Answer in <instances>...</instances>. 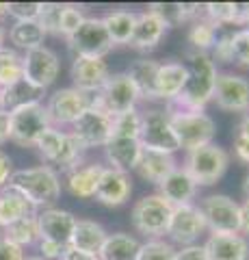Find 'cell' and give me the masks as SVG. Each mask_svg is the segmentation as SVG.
Masks as SVG:
<instances>
[{"label":"cell","mask_w":249,"mask_h":260,"mask_svg":"<svg viewBox=\"0 0 249 260\" xmlns=\"http://www.w3.org/2000/svg\"><path fill=\"white\" fill-rule=\"evenodd\" d=\"M173 260H208V256H206L204 245H199V243H193V245L175 249Z\"/></svg>","instance_id":"cell-46"},{"label":"cell","mask_w":249,"mask_h":260,"mask_svg":"<svg viewBox=\"0 0 249 260\" xmlns=\"http://www.w3.org/2000/svg\"><path fill=\"white\" fill-rule=\"evenodd\" d=\"M141 148L175 154L180 150V143L175 139L171 128L169 113L165 109H148L141 111V133H139Z\"/></svg>","instance_id":"cell-8"},{"label":"cell","mask_w":249,"mask_h":260,"mask_svg":"<svg viewBox=\"0 0 249 260\" xmlns=\"http://www.w3.org/2000/svg\"><path fill=\"white\" fill-rule=\"evenodd\" d=\"M189 80V70L187 65L180 61H165L158 65V74H156V100H163L165 104L173 102L180 95Z\"/></svg>","instance_id":"cell-20"},{"label":"cell","mask_w":249,"mask_h":260,"mask_svg":"<svg viewBox=\"0 0 249 260\" xmlns=\"http://www.w3.org/2000/svg\"><path fill=\"white\" fill-rule=\"evenodd\" d=\"M234 152L243 162H249V137L234 135Z\"/></svg>","instance_id":"cell-50"},{"label":"cell","mask_w":249,"mask_h":260,"mask_svg":"<svg viewBox=\"0 0 249 260\" xmlns=\"http://www.w3.org/2000/svg\"><path fill=\"white\" fill-rule=\"evenodd\" d=\"M175 247L169 241L163 239H148L146 243H141L136 260H173Z\"/></svg>","instance_id":"cell-39"},{"label":"cell","mask_w":249,"mask_h":260,"mask_svg":"<svg viewBox=\"0 0 249 260\" xmlns=\"http://www.w3.org/2000/svg\"><path fill=\"white\" fill-rule=\"evenodd\" d=\"M24 260H42V258H24Z\"/></svg>","instance_id":"cell-61"},{"label":"cell","mask_w":249,"mask_h":260,"mask_svg":"<svg viewBox=\"0 0 249 260\" xmlns=\"http://www.w3.org/2000/svg\"><path fill=\"white\" fill-rule=\"evenodd\" d=\"M141 133V111H128L122 115L113 117V133L111 137H119V139H139Z\"/></svg>","instance_id":"cell-38"},{"label":"cell","mask_w":249,"mask_h":260,"mask_svg":"<svg viewBox=\"0 0 249 260\" xmlns=\"http://www.w3.org/2000/svg\"><path fill=\"white\" fill-rule=\"evenodd\" d=\"M102 22L113 44H130L136 24L134 11H109L102 18Z\"/></svg>","instance_id":"cell-33"},{"label":"cell","mask_w":249,"mask_h":260,"mask_svg":"<svg viewBox=\"0 0 249 260\" xmlns=\"http://www.w3.org/2000/svg\"><path fill=\"white\" fill-rule=\"evenodd\" d=\"M187 59H189L187 65L189 80L180 91V95L165 107L167 113H204L206 104L212 100L219 70H217L215 61L210 59V54L187 50Z\"/></svg>","instance_id":"cell-1"},{"label":"cell","mask_w":249,"mask_h":260,"mask_svg":"<svg viewBox=\"0 0 249 260\" xmlns=\"http://www.w3.org/2000/svg\"><path fill=\"white\" fill-rule=\"evenodd\" d=\"M187 39L191 44V50L210 52L215 42H217V26L208 18H204V15H202V18H197V20L191 22Z\"/></svg>","instance_id":"cell-35"},{"label":"cell","mask_w":249,"mask_h":260,"mask_svg":"<svg viewBox=\"0 0 249 260\" xmlns=\"http://www.w3.org/2000/svg\"><path fill=\"white\" fill-rule=\"evenodd\" d=\"M204 18L210 20L215 26H219V24H236V3H206Z\"/></svg>","instance_id":"cell-40"},{"label":"cell","mask_w":249,"mask_h":260,"mask_svg":"<svg viewBox=\"0 0 249 260\" xmlns=\"http://www.w3.org/2000/svg\"><path fill=\"white\" fill-rule=\"evenodd\" d=\"M175 167H178V160H175L173 154L143 148L141 156H139V162H136V167H134V172L139 174L143 180H148V182L158 186L167 176L173 172Z\"/></svg>","instance_id":"cell-23"},{"label":"cell","mask_w":249,"mask_h":260,"mask_svg":"<svg viewBox=\"0 0 249 260\" xmlns=\"http://www.w3.org/2000/svg\"><path fill=\"white\" fill-rule=\"evenodd\" d=\"M7 186L22 193L35 208H50L61 195V178L48 165L18 169L11 174Z\"/></svg>","instance_id":"cell-2"},{"label":"cell","mask_w":249,"mask_h":260,"mask_svg":"<svg viewBox=\"0 0 249 260\" xmlns=\"http://www.w3.org/2000/svg\"><path fill=\"white\" fill-rule=\"evenodd\" d=\"M11 174H13V162H11V158H9V154H5L3 150H0V189H3V186H7Z\"/></svg>","instance_id":"cell-49"},{"label":"cell","mask_w":249,"mask_h":260,"mask_svg":"<svg viewBox=\"0 0 249 260\" xmlns=\"http://www.w3.org/2000/svg\"><path fill=\"white\" fill-rule=\"evenodd\" d=\"M104 165L100 162H89V165H76L67 169L65 176V184L67 191L74 195V198L80 200H91L95 195V186H98V180L102 176Z\"/></svg>","instance_id":"cell-26"},{"label":"cell","mask_w":249,"mask_h":260,"mask_svg":"<svg viewBox=\"0 0 249 260\" xmlns=\"http://www.w3.org/2000/svg\"><path fill=\"white\" fill-rule=\"evenodd\" d=\"M5 37H7V30H5V26H3V22H0V48L5 46Z\"/></svg>","instance_id":"cell-58"},{"label":"cell","mask_w":249,"mask_h":260,"mask_svg":"<svg viewBox=\"0 0 249 260\" xmlns=\"http://www.w3.org/2000/svg\"><path fill=\"white\" fill-rule=\"evenodd\" d=\"M35 148L46 162L63 169H72L80 165V158H83V152H85L69 133L52 126L42 135V139L37 141Z\"/></svg>","instance_id":"cell-10"},{"label":"cell","mask_w":249,"mask_h":260,"mask_svg":"<svg viewBox=\"0 0 249 260\" xmlns=\"http://www.w3.org/2000/svg\"><path fill=\"white\" fill-rule=\"evenodd\" d=\"M130 193H132L130 176L124 172H117V169L104 167L93 198L104 206H122L128 202Z\"/></svg>","instance_id":"cell-18"},{"label":"cell","mask_w":249,"mask_h":260,"mask_svg":"<svg viewBox=\"0 0 249 260\" xmlns=\"http://www.w3.org/2000/svg\"><path fill=\"white\" fill-rule=\"evenodd\" d=\"M249 22V3H236V26H245Z\"/></svg>","instance_id":"cell-52"},{"label":"cell","mask_w":249,"mask_h":260,"mask_svg":"<svg viewBox=\"0 0 249 260\" xmlns=\"http://www.w3.org/2000/svg\"><path fill=\"white\" fill-rule=\"evenodd\" d=\"M106 237H109V232L98 221L76 219V228H74V234H72L69 247L83 251V254H89V256H98Z\"/></svg>","instance_id":"cell-27"},{"label":"cell","mask_w":249,"mask_h":260,"mask_svg":"<svg viewBox=\"0 0 249 260\" xmlns=\"http://www.w3.org/2000/svg\"><path fill=\"white\" fill-rule=\"evenodd\" d=\"M141 141L139 139H119V137H111L109 143L104 145V156L111 169L117 172H132L141 156Z\"/></svg>","instance_id":"cell-25"},{"label":"cell","mask_w":249,"mask_h":260,"mask_svg":"<svg viewBox=\"0 0 249 260\" xmlns=\"http://www.w3.org/2000/svg\"><path fill=\"white\" fill-rule=\"evenodd\" d=\"M230 154L219 148L217 143H208L202 148L189 150L187 158L182 162V169L187 172L197 186H210L217 184L228 172Z\"/></svg>","instance_id":"cell-3"},{"label":"cell","mask_w":249,"mask_h":260,"mask_svg":"<svg viewBox=\"0 0 249 260\" xmlns=\"http://www.w3.org/2000/svg\"><path fill=\"white\" fill-rule=\"evenodd\" d=\"M243 28H245V30H247V32H249V22H247V24H245V26H243Z\"/></svg>","instance_id":"cell-60"},{"label":"cell","mask_w":249,"mask_h":260,"mask_svg":"<svg viewBox=\"0 0 249 260\" xmlns=\"http://www.w3.org/2000/svg\"><path fill=\"white\" fill-rule=\"evenodd\" d=\"M39 11H42V3H9V11L15 22H26V20H37Z\"/></svg>","instance_id":"cell-44"},{"label":"cell","mask_w":249,"mask_h":260,"mask_svg":"<svg viewBox=\"0 0 249 260\" xmlns=\"http://www.w3.org/2000/svg\"><path fill=\"white\" fill-rule=\"evenodd\" d=\"M234 135H243V137H249V111L243 113V117L236 124V133Z\"/></svg>","instance_id":"cell-55"},{"label":"cell","mask_w":249,"mask_h":260,"mask_svg":"<svg viewBox=\"0 0 249 260\" xmlns=\"http://www.w3.org/2000/svg\"><path fill=\"white\" fill-rule=\"evenodd\" d=\"M5 239H9L15 245H20L22 249L26 245H33L35 241H39V228H37V213L20 219V221L11 223L9 228H5Z\"/></svg>","instance_id":"cell-36"},{"label":"cell","mask_w":249,"mask_h":260,"mask_svg":"<svg viewBox=\"0 0 249 260\" xmlns=\"http://www.w3.org/2000/svg\"><path fill=\"white\" fill-rule=\"evenodd\" d=\"M158 65L160 61H154V59H136L126 72L134 83L136 91H139V98H143V100H156L154 85H156Z\"/></svg>","instance_id":"cell-30"},{"label":"cell","mask_w":249,"mask_h":260,"mask_svg":"<svg viewBox=\"0 0 249 260\" xmlns=\"http://www.w3.org/2000/svg\"><path fill=\"white\" fill-rule=\"evenodd\" d=\"M232 63L249 70V32L245 28L232 32Z\"/></svg>","instance_id":"cell-42"},{"label":"cell","mask_w":249,"mask_h":260,"mask_svg":"<svg viewBox=\"0 0 249 260\" xmlns=\"http://www.w3.org/2000/svg\"><path fill=\"white\" fill-rule=\"evenodd\" d=\"M46 32L39 26L37 20H26V22H15L9 28V42L18 48V50L30 52L44 46Z\"/></svg>","instance_id":"cell-32"},{"label":"cell","mask_w":249,"mask_h":260,"mask_svg":"<svg viewBox=\"0 0 249 260\" xmlns=\"http://www.w3.org/2000/svg\"><path fill=\"white\" fill-rule=\"evenodd\" d=\"M35 213H37V208L30 204L22 193L11 189V186H3V189H0V228H3V230L24 217L35 215Z\"/></svg>","instance_id":"cell-29"},{"label":"cell","mask_w":249,"mask_h":260,"mask_svg":"<svg viewBox=\"0 0 249 260\" xmlns=\"http://www.w3.org/2000/svg\"><path fill=\"white\" fill-rule=\"evenodd\" d=\"M0 109H3V89H0Z\"/></svg>","instance_id":"cell-59"},{"label":"cell","mask_w":249,"mask_h":260,"mask_svg":"<svg viewBox=\"0 0 249 260\" xmlns=\"http://www.w3.org/2000/svg\"><path fill=\"white\" fill-rule=\"evenodd\" d=\"M61 63L57 52H52L50 48H37V50L24 52L22 54V72H24V80H28L33 87L46 91L59 76Z\"/></svg>","instance_id":"cell-15"},{"label":"cell","mask_w":249,"mask_h":260,"mask_svg":"<svg viewBox=\"0 0 249 260\" xmlns=\"http://www.w3.org/2000/svg\"><path fill=\"white\" fill-rule=\"evenodd\" d=\"M42 95H44L42 89H37L30 85L28 80L20 78L18 83L3 89V109L13 111V109L24 107V104H30V102H42Z\"/></svg>","instance_id":"cell-34"},{"label":"cell","mask_w":249,"mask_h":260,"mask_svg":"<svg viewBox=\"0 0 249 260\" xmlns=\"http://www.w3.org/2000/svg\"><path fill=\"white\" fill-rule=\"evenodd\" d=\"M24 76L22 72V54H18L13 48H0V89H7L9 85L18 83Z\"/></svg>","instance_id":"cell-37"},{"label":"cell","mask_w":249,"mask_h":260,"mask_svg":"<svg viewBox=\"0 0 249 260\" xmlns=\"http://www.w3.org/2000/svg\"><path fill=\"white\" fill-rule=\"evenodd\" d=\"M37 228H39V241H50L57 245L69 247L72 234L76 228V217L69 210L61 208H44L37 210Z\"/></svg>","instance_id":"cell-17"},{"label":"cell","mask_w":249,"mask_h":260,"mask_svg":"<svg viewBox=\"0 0 249 260\" xmlns=\"http://www.w3.org/2000/svg\"><path fill=\"white\" fill-rule=\"evenodd\" d=\"M208 230L204 215L199 206L195 204H184V206H173L171 210V219L169 225H167L165 237H169L171 243H178V245L187 247L197 243V239Z\"/></svg>","instance_id":"cell-14"},{"label":"cell","mask_w":249,"mask_h":260,"mask_svg":"<svg viewBox=\"0 0 249 260\" xmlns=\"http://www.w3.org/2000/svg\"><path fill=\"white\" fill-rule=\"evenodd\" d=\"M139 247H141V243L134 237H130L126 232H115L106 237L98 258L100 260H136Z\"/></svg>","instance_id":"cell-31"},{"label":"cell","mask_w":249,"mask_h":260,"mask_svg":"<svg viewBox=\"0 0 249 260\" xmlns=\"http://www.w3.org/2000/svg\"><path fill=\"white\" fill-rule=\"evenodd\" d=\"M171 128L175 139L180 143V150H195L202 145L212 143L217 126L215 119L206 113H169Z\"/></svg>","instance_id":"cell-9"},{"label":"cell","mask_w":249,"mask_h":260,"mask_svg":"<svg viewBox=\"0 0 249 260\" xmlns=\"http://www.w3.org/2000/svg\"><path fill=\"white\" fill-rule=\"evenodd\" d=\"M11 137V119H9V111L0 109V145H5Z\"/></svg>","instance_id":"cell-51"},{"label":"cell","mask_w":249,"mask_h":260,"mask_svg":"<svg viewBox=\"0 0 249 260\" xmlns=\"http://www.w3.org/2000/svg\"><path fill=\"white\" fill-rule=\"evenodd\" d=\"M111 133H113V117H109L106 113H102L95 107L87 109L72 124V130H69V135L78 141V145L83 150L104 148L111 139Z\"/></svg>","instance_id":"cell-13"},{"label":"cell","mask_w":249,"mask_h":260,"mask_svg":"<svg viewBox=\"0 0 249 260\" xmlns=\"http://www.w3.org/2000/svg\"><path fill=\"white\" fill-rule=\"evenodd\" d=\"M165 32H167V26L163 20L156 18L152 11H141V13H136L134 32L128 46L139 52H150L163 42Z\"/></svg>","instance_id":"cell-21"},{"label":"cell","mask_w":249,"mask_h":260,"mask_svg":"<svg viewBox=\"0 0 249 260\" xmlns=\"http://www.w3.org/2000/svg\"><path fill=\"white\" fill-rule=\"evenodd\" d=\"M240 232L249 237V200L240 204Z\"/></svg>","instance_id":"cell-54"},{"label":"cell","mask_w":249,"mask_h":260,"mask_svg":"<svg viewBox=\"0 0 249 260\" xmlns=\"http://www.w3.org/2000/svg\"><path fill=\"white\" fill-rule=\"evenodd\" d=\"M7 11H9V3H0V22H3V18L7 15Z\"/></svg>","instance_id":"cell-56"},{"label":"cell","mask_w":249,"mask_h":260,"mask_svg":"<svg viewBox=\"0 0 249 260\" xmlns=\"http://www.w3.org/2000/svg\"><path fill=\"white\" fill-rule=\"evenodd\" d=\"M199 210L210 234H240V204L230 195H208L202 200Z\"/></svg>","instance_id":"cell-12"},{"label":"cell","mask_w":249,"mask_h":260,"mask_svg":"<svg viewBox=\"0 0 249 260\" xmlns=\"http://www.w3.org/2000/svg\"><path fill=\"white\" fill-rule=\"evenodd\" d=\"M215 104L228 113L249 111V78L232 72H219L212 93Z\"/></svg>","instance_id":"cell-16"},{"label":"cell","mask_w":249,"mask_h":260,"mask_svg":"<svg viewBox=\"0 0 249 260\" xmlns=\"http://www.w3.org/2000/svg\"><path fill=\"white\" fill-rule=\"evenodd\" d=\"M67 247L57 245L50 241H39V251H42V260H61Z\"/></svg>","instance_id":"cell-48"},{"label":"cell","mask_w":249,"mask_h":260,"mask_svg":"<svg viewBox=\"0 0 249 260\" xmlns=\"http://www.w3.org/2000/svg\"><path fill=\"white\" fill-rule=\"evenodd\" d=\"M148 11H152L165 22V26H180L184 22H193L204 15V5L199 3H152L148 7Z\"/></svg>","instance_id":"cell-28"},{"label":"cell","mask_w":249,"mask_h":260,"mask_svg":"<svg viewBox=\"0 0 249 260\" xmlns=\"http://www.w3.org/2000/svg\"><path fill=\"white\" fill-rule=\"evenodd\" d=\"M24 249L20 245H15L9 239L0 237V260H24Z\"/></svg>","instance_id":"cell-47"},{"label":"cell","mask_w":249,"mask_h":260,"mask_svg":"<svg viewBox=\"0 0 249 260\" xmlns=\"http://www.w3.org/2000/svg\"><path fill=\"white\" fill-rule=\"evenodd\" d=\"M91 98L93 95L80 91V89H76V87L57 89V91L48 98V102L44 104L50 126L52 128L72 126L87 109L91 107Z\"/></svg>","instance_id":"cell-11"},{"label":"cell","mask_w":249,"mask_h":260,"mask_svg":"<svg viewBox=\"0 0 249 260\" xmlns=\"http://www.w3.org/2000/svg\"><path fill=\"white\" fill-rule=\"evenodd\" d=\"M243 193H245V200H249V174L245 176V182H243Z\"/></svg>","instance_id":"cell-57"},{"label":"cell","mask_w":249,"mask_h":260,"mask_svg":"<svg viewBox=\"0 0 249 260\" xmlns=\"http://www.w3.org/2000/svg\"><path fill=\"white\" fill-rule=\"evenodd\" d=\"M61 260H100V258H98V256L83 254V251H78V249H74V247H67Z\"/></svg>","instance_id":"cell-53"},{"label":"cell","mask_w":249,"mask_h":260,"mask_svg":"<svg viewBox=\"0 0 249 260\" xmlns=\"http://www.w3.org/2000/svg\"><path fill=\"white\" fill-rule=\"evenodd\" d=\"M204 249L208 260H249V243L240 234H210Z\"/></svg>","instance_id":"cell-24"},{"label":"cell","mask_w":249,"mask_h":260,"mask_svg":"<svg viewBox=\"0 0 249 260\" xmlns=\"http://www.w3.org/2000/svg\"><path fill=\"white\" fill-rule=\"evenodd\" d=\"M139 100L141 98H139V91H136L134 83L126 72H122V74H111L100 91L93 93L91 107L106 113L109 117H117V115H122V113L136 109V102Z\"/></svg>","instance_id":"cell-5"},{"label":"cell","mask_w":249,"mask_h":260,"mask_svg":"<svg viewBox=\"0 0 249 260\" xmlns=\"http://www.w3.org/2000/svg\"><path fill=\"white\" fill-rule=\"evenodd\" d=\"M171 210H173V206L163 195L152 193V195H143L141 200L134 202L130 219H132L134 230L143 234L146 239H160V237H165V232H167Z\"/></svg>","instance_id":"cell-4"},{"label":"cell","mask_w":249,"mask_h":260,"mask_svg":"<svg viewBox=\"0 0 249 260\" xmlns=\"http://www.w3.org/2000/svg\"><path fill=\"white\" fill-rule=\"evenodd\" d=\"M197 189L199 186L195 184V180L178 165L158 184V195H163L171 206H184V204H193Z\"/></svg>","instance_id":"cell-22"},{"label":"cell","mask_w":249,"mask_h":260,"mask_svg":"<svg viewBox=\"0 0 249 260\" xmlns=\"http://www.w3.org/2000/svg\"><path fill=\"white\" fill-rule=\"evenodd\" d=\"M83 22H85L83 7H78V5H63L61 20H59V35H63L65 39L72 37Z\"/></svg>","instance_id":"cell-41"},{"label":"cell","mask_w":249,"mask_h":260,"mask_svg":"<svg viewBox=\"0 0 249 260\" xmlns=\"http://www.w3.org/2000/svg\"><path fill=\"white\" fill-rule=\"evenodd\" d=\"M111 72L104 59H74L72 63V80L74 87L85 93H98L102 85L109 80Z\"/></svg>","instance_id":"cell-19"},{"label":"cell","mask_w":249,"mask_h":260,"mask_svg":"<svg viewBox=\"0 0 249 260\" xmlns=\"http://www.w3.org/2000/svg\"><path fill=\"white\" fill-rule=\"evenodd\" d=\"M232 32H234V30L223 32V35L215 42L212 50L208 52V54H210V59L215 61V65L217 63H232Z\"/></svg>","instance_id":"cell-45"},{"label":"cell","mask_w":249,"mask_h":260,"mask_svg":"<svg viewBox=\"0 0 249 260\" xmlns=\"http://www.w3.org/2000/svg\"><path fill=\"white\" fill-rule=\"evenodd\" d=\"M113 46L102 18H85L74 35L67 37V48L74 59H104Z\"/></svg>","instance_id":"cell-7"},{"label":"cell","mask_w":249,"mask_h":260,"mask_svg":"<svg viewBox=\"0 0 249 260\" xmlns=\"http://www.w3.org/2000/svg\"><path fill=\"white\" fill-rule=\"evenodd\" d=\"M61 3H42V11H39V26L44 28V32H52V35H59V20H61Z\"/></svg>","instance_id":"cell-43"},{"label":"cell","mask_w":249,"mask_h":260,"mask_svg":"<svg viewBox=\"0 0 249 260\" xmlns=\"http://www.w3.org/2000/svg\"><path fill=\"white\" fill-rule=\"evenodd\" d=\"M11 119V137L9 141L22 145V148H35L42 135L50 128L46 115V107L42 102H30L9 111Z\"/></svg>","instance_id":"cell-6"}]
</instances>
